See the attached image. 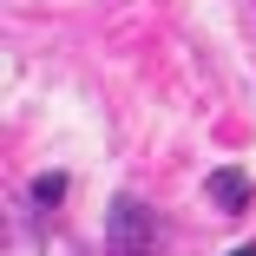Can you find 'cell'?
Returning a JSON list of instances; mask_svg holds the SVG:
<instances>
[{"label":"cell","instance_id":"obj_1","mask_svg":"<svg viewBox=\"0 0 256 256\" xmlns=\"http://www.w3.org/2000/svg\"><path fill=\"white\" fill-rule=\"evenodd\" d=\"M112 250L118 256H151V217L138 197H118L112 204Z\"/></svg>","mask_w":256,"mask_h":256},{"label":"cell","instance_id":"obj_2","mask_svg":"<svg viewBox=\"0 0 256 256\" xmlns=\"http://www.w3.org/2000/svg\"><path fill=\"white\" fill-rule=\"evenodd\" d=\"M210 197H217V210H243L250 204V178L243 171H210Z\"/></svg>","mask_w":256,"mask_h":256},{"label":"cell","instance_id":"obj_3","mask_svg":"<svg viewBox=\"0 0 256 256\" xmlns=\"http://www.w3.org/2000/svg\"><path fill=\"white\" fill-rule=\"evenodd\" d=\"M53 197H66V178L53 171V178H33V204H53Z\"/></svg>","mask_w":256,"mask_h":256},{"label":"cell","instance_id":"obj_4","mask_svg":"<svg viewBox=\"0 0 256 256\" xmlns=\"http://www.w3.org/2000/svg\"><path fill=\"white\" fill-rule=\"evenodd\" d=\"M230 256H256V243H243V250H230Z\"/></svg>","mask_w":256,"mask_h":256}]
</instances>
